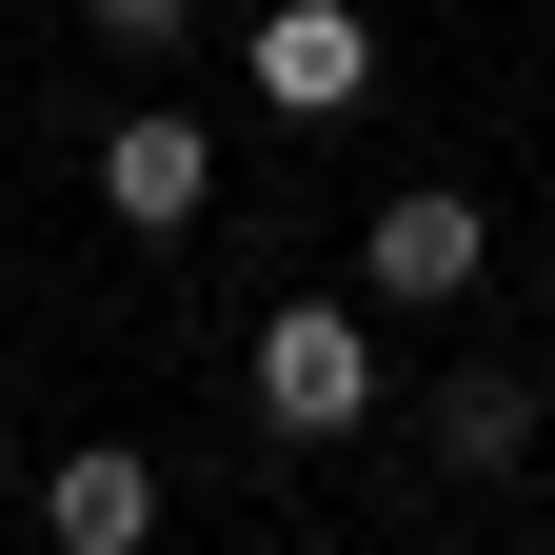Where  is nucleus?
I'll list each match as a JSON object with an SVG mask.
<instances>
[{
  "mask_svg": "<svg viewBox=\"0 0 555 555\" xmlns=\"http://www.w3.org/2000/svg\"><path fill=\"white\" fill-rule=\"evenodd\" d=\"M535 318H555V278H535Z\"/></svg>",
  "mask_w": 555,
  "mask_h": 555,
  "instance_id": "8",
  "label": "nucleus"
},
{
  "mask_svg": "<svg viewBox=\"0 0 555 555\" xmlns=\"http://www.w3.org/2000/svg\"><path fill=\"white\" fill-rule=\"evenodd\" d=\"M437 456L456 476H516L535 456V377H437Z\"/></svg>",
  "mask_w": 555,
  "mask_h": 555,
  "instance_id": "6",
  "label": "nucleus"
},
{
  "mask_svg": "<svg viewBox=\"0 0 555 555\" xmlns=\"http://www.w3.org/2000/svg\"><path fill=\"white\" fill-rule=\"evenodd\" d=\"M358 80H377V21H358V0H258V100L278 119H358Z\"/></svg>",
  "mask_w": 555,
  "mask_h": 555,
  "instance_id": "4",
  "label": "nucleus"
},
{
  "mask_svg": "<svg viewBox=\"0 0 555 555\" xmlns=\"http://www.w3.org/2000/svg\"><path fill=\"white\" fill-rule=\"evenodd\" d=\"M198 198H219V139H198L179 100H119V119H100V219H119V238H179Z\"/></svg>",
  "mask_w": 555,
  "mask_h": 555,
  "instance_id": "3",
  "label": "nucleus"
},
{
  "mask_svg": "<svg viewBox=\"0 0 555 555\" xmlns=\"http://www.w3.org/2000/svg\"><path fill=\"white\" fill-rule=\"evenodd\" d=\"M40 535L60 555H159V456H139V437H80V456L40 476Z\"/></svg>",
  "mask_w": 555,
  "mask_h": 555,
  "instance_id": "5",
  "label": "nucleus"
},
{
  "mask_svg": "<svg viewBox=\"0 0 555 555\" xmlns=\"http://www.w3.org/2000/svg\"><path fill=\"white\" fill-rule=\"evenodd\" d=\"M80 21H100L119 60H179V40H198V0H80Z\"/></svg>",
  "mask_w": 555,
  "mask_h": 555,
  "instance_id": "7",
  "label": "nucleus"
},
{
  "mask_svg": "<svg viewBox=\"0 0 555 555\" xmlns=\"http://www.w3.org/2000/svg\"><path fill=\"white\" fill-rule=\"evenodd\" d=\"M476 258H496V238H476V198L416 179V198H377V219H358V298H377V318H456Z\"/></svg>",
  "mask_w": 555,
  "mask_h": 555,
  "instance_id": "2",
  "label": "nucleus"
},
{
  "mask_svg": "<svg viewBox=\"0 0 555 555\" xmlns=\"http://www.w3.org/2000/svg\"><path fill=\"white\" fill-rule=\"evenodd\" d=\"M258 416L278 437H358L377 416V318L358 298H278L258 318Z\"/></svg>",
  "mask_w": 555,
  "mask_h": 555,
  "instance_id": "1",
  "label": "nucleus"
}]
</instances>
